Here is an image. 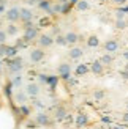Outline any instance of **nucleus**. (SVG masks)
<instances>
[{"instance_id":"obj_1","label":"nucleus","mask_w":128,"mask_h":129,"mask_svg":"<svg viewBox=\"0 0 128 129\" xmlns=\"http://www.w3.org/2000/svg\"><path fill=\"white\" fill-rule=\"evenodd\" d=\"M38 36H40V33H38L36 25H33L32 22H25L24 24V36H22V40L25 43H30V41L38 40Z\"/></svg>"},{"instance_id":"obj_2","label":"nucleus","mask_w":128,"mask_h":129,"mask_svg":"<svg viewBox=\"0 0 128 129\" xmlns=\"http://www.w3.org/2000/svg\"><path fill=\"white\" fill-rule=\"evenodd\" d=\"M8 69L10 73L13 74H21V71L24 69V61L21 57H14V58H11L10 63H8Z\"/></svg>"},{"instance_id":"obj_3","label":"nucleus","mask_w":128,"mask_h":129,"mask_svg":"<svg viewBox=\"0 0 128 129\" xmlns=\"http://www.w3.org/2000/svg\"><path fill=\"white\" fill-rule=\"evenodd\" d=\"M54 38L51 36V35H48V33H43V35H40L38 36V40H36V43H38V47H41V49H48V47H51L54 44Z\"/></svg>"},{"instance_id":"obj_4","label":"nucleus","mask_w":128,"mask_h":129,"mask_svg":"<svg viewBox=\"0 0 128 129\" xmlns=\"http://www.w3.org/2000/svg\"><path fill=\"white\" fill-rule=\"evenodd\" d=\"M5 17H6V21L11 22V24H13V22H17L19 17H21V8H17V6H13V8L6 10Z\"/></svg>"},{"instance_id":"obj_5","label":"nucleus","mask_w":128,"mask_h":129,"mask_svg":"<svg viewBox=\"0 0 128 129\" xmlns=\"http://www.w3.org/2000/svg\"><path fill=\"white\" fill-rule=\"evenodd\" d=\"M57 74H59L62 79H70V74H71V64L70 63H60L57 66Z\"/></svg>"},{"instance_id":"obj_6","label":"nucleus","mask_w":128,"mask_h":129,"mask_svg":"<svg viewBox=\"0 0 128 129\" xmlns=\"http://www.w3.org/2000/svg\"><path fill=\"white\" fill-rule=\"evenodd\" d=\"M29 58L32 63H40L43 58H44V50L41 47H35V49H32L30 50V54H29Z\"/></svg>"},{"instance_id":"obj_7","label":"nucleus","mask_w":128,"mask_h":129,"mask_svg":"<svg viewBox=\"0 0 128 129\" xmlns=\"http://www.w3.org/2000/svg\"><path fill=\"white\" fill-rule=\"evenodd\" d=\"M103 47L108 54H116L117 50H119V41L117 40H114V38H111V40H106L104 44H103Z\"/></svg>"},{"instance_id":"obj_8","label":"nucleus","mask_w":128,"mask_h":129,"mask_svg":"<svg viewBox=\"0 0 128 129\" xmlns=\"http://www.w3.org/2000/svg\"><path fill=\"white\" fill-rule=\"evenodd\" d=\"M25 93H27L30 98H38V94H40V85L35 82H29L27 85H25Z\"/></svg>"},{"instance_id":"obj_9","label":"nucleus","mask_w":128,"mask_h":129,"mask_svg":"<svg viewBox=\"0 0 128 129\" xmlns=\"http://www.w3.org/2000/svg\"><path fill=\"white\" fill-rule=\"evenodd\" d=\"M90 71L95 76H101V74L104 73V64L101 63L100 60H95V61L90 63Z\"/></svg>"},{"instance_id":"obj_10","label":"nucleus","mask_w":128,"mask_h":129,"mask_svg":"<svg viewBox=\"0 0 128 129\" xmlns=\"http://www.w3.org/2000/svg\"><path fill=\"white\" fill-rule=\"evenodd\" d=\"M35 124H38V126H49L51 124V120H49V117H48V113H43V112H40L35 117Z\"/></svg>"},{"instance_id":"obj_11","label":"nucleus","mask_w":128,"mask_h":129,"mask_svg":"<svg viewBox=\"0 0 128 129\" xmlns=\"http://www.w3.org/2000/svg\"><path fill=\"white\" fill-rule=\"evenodd\" d=\"M32 19H33L32 10L30 8H21V17H19V21L22 24H25V22H32Z\"/></svg>"},{"instance_id":"obj_12","label":"nucleus","mask_w":128,"mask_h":129,"mask_svg":"<svg viewBox=\"0 0 128 129\" xmlns=\"http://www.w3.org/2000/svg\"><path fill=\"white\" fill-rule=\"evenodd\" d=\"M87 123H89V117H87L86 113L79 112L78 115H76V120H74L76 127H84V126H87Z\"/></svg>"},{"instance_id":"obj_13","label":"nucleus","mask_w":128,"mask_h":129,"mask_svg":"<svg viewBox=\"0 0 128 129\" xmlns=\"http://www.w3.org/2000/svg\"><path fill=\"white\" fill-rule=\"evenodd\" d=\"M65 40H67L68 46H74V44L79 41V35L76 33V31H67V33H65Z\"/></svg>"},{"instance_id":"obj_14","label":"nucleus","mask_w":128,"mask_h":129,"mask_svg":"<svg viewBox=\"0 0 128 129\" xmlns=\"http://www.w3.org/2000/svg\"><path fill=\"white\" fill-rule=\"evenodd\" d=\"M84 55V50H82V47H71L70 49V52H68V57L71 60H78V58H81V57Z\"/></svg>"},{"instance_id":"obj_15","label":"nucleus","mask_w":128,"mask_h":129,"mask_svg":"<svg viewBox=\"0 0 128 129\" xmlns=\"http://www.w3.org/2000/svg\"><path fill=\"white\" fill-rule=\"evenodd\" d=\"M67 115H68V112H67V109L63 107V106L55 107V110H54V117H55V120L62 121V120H65V118H67Z\"/></svg>"},{"instance_id":"obj_16","label":"nucleus","mask_w":128,"mask_h":129,"mask_svg":"<svg viewBox=\"0 0 128 129\" xmlns=\"http://www.w3.org/2000/svg\"><path fill=\"white\" fill-rule=\"evenodd\" d=\"M38 6H40L43 11H46L48 14H54V8H52L54 5H51L49 0H41V2L38 3Z\"/></svg>"},{"instance_id":"obj_17","label":"nucleus","mask_w":128,"mask_h":129,"mask_svg":"<svg viewBox=\"0 0 128 129\" xmlns=\"http://www.w3.org/2000/svg\"><path fill=\"white\" fill-rule=\"evenodd\" d=\"M89 71H90V64H86V63H81L78 68H76V76L81 77V76H86Z\"/></svg>"},{"instance_id":"obj_18","label":"nucleus","mask_w":128,"mask_h":129,"mask_svg":"<svg viewBox=\"0 0 128 129\" xmlns=\"http://www.w3.org/2000/svg\"><path fill=\"white\" fill-rule=\"evenodd\" d=\"M87 46L89 47H98L100 46V38L97 35H90L87 38Z\"/></svg>"},{"instance_id":"obj_19","label":"nucleus","mask_w":128,"mask_h":129,"mask_svg":"<svg viewBox=\"0 0 128 129\" xmlns=\"http://www.w3.org/2000/svg\"><path fill=\"white\" fill-rule=\"evenodd\" d=\"M27 93H25V91H16L14 93V101L16 102H19V104H24V102L25 101H27Z\"/></svg>"},{"instance_id":"obj_20","label":"nucleus","mask_w":128,"mask_h":129,"mask_svg":"<svg viewBox=\"0 0 128 129\" xmlns=\"http://www.w3.org/2000/svg\"><path fill=\"white\" fill-rule=\"evenodd\" d=\"M100 61L103 63V64H108V66H109V64H112L114 63V57H112V54H103L100 57Z\"/></svg>"},{"instance_id":"obj_21","label":"nucleus","mask_w":128,"mask_h":129,"mask_svg":"<svg viewBox=\"0 0 128 129\" xmlns=\"http://www.w3.org/2000/svg\"><path fill=\"white\" fill-rule=\"evenodd\" d=\"M114 25H116L117 30H125V28L128 27V22H126V19H116Z\"/></svg>"},{"instance_id":"obj_22","label":"nucleus","mask_w":128,"mask_h":129,"mask_svg":"<svg viewBox=\"0 0 128 129\" xmlns=\"http://www.w3.org/2000/svg\"><path fill=\"white\" fill-rule=\"evenodd\" d=\"M89 0H79L78 3H76V10H79V11H87L89 10Z\"/></svg>"},{"instance_id":"obj_23","label":"nucleus","mask_w":128,"mask_h":129,"mask_svg":"<svg viewBox=\"0 0 128 129\" xmlns=\"http://www.w3.org/2000/svg\"><path fill=\"white\" fill-rule=\"evenodd\" d=\"M6 35H8V36H14L16 33H17V27H16V25H13V24H10V25H6Z\"/></svg>"},{"instance_id":"obj_24","label":"nucleus","mask_w":128,"mask_h":129,"mask_svg":"<svg viewBox=\"0 0 128 129\" xmlns=\"http://www.w3.org/2000/svg\"><path fill=\"white\" fill-rule=\"evenodd\" d=\"M55 43H57V46H68L67 40H65V35H57L55 36Z\"/></svg>"},{"instance_id":"obj_25","label":"nucleus","mask_w":128,"mask_h":129,"mask_svg":"<svg viewBox=\"0 0 128 129\" xmlns=\"http://www.w3.org/2000/svg\"><path fill=\"white\" fill-rule=\"evenodd\" d=\"M104 96H106V93L103 91V90H97V91L93 93V98L97 99V101H101V99H104Z\"/></svg>"},{"instance_id":"obj_26","label":"nucleus","mask_w":128,"mask_h":129,"mask_svg":"<svg viewBox=\"0 0 128 129\" xmlns=\"http://www.w3.org/2000/svg\"><path fill=\"white\" fill-rule=\"evenodd\" d=\"M22 82V76L21 74H14V77H13V85L14 87H19Z\"/></svg>"},{"instance_id":"obj_27","label":"nucleus","mask_w":128,"mask_h":129,"mask_svg":"<svg viewBox=\"0 0 128 129\" xmlns=\"http://www.w3.org/2000/svg\"><path fill=\"white\" fill-rule=\"evenodd\" d=\"M8 46H6V43L5 44H0V57H6L8 55Z\"/></svg>"},{"instance_id":"obj_28","label":"nucleus","mask_w":128,"mask_h":129,"mask_svg":"<svg viewBox=\"0 0 128 129\" xmlns=\"http://www.w3.org/2000/svg\"><path fill=\"white\" fill-rule=\"evenodd\" d=\"M21 115H24V117H29L30 115V107H27V106H24V104H21Z\"/></svg>"},{"instance_id":"obj_29","label":"nucleus","mask_w":128,"mask_h":129,"mask_svg":"<svg viewBox=\"0 0 128 129\" xmlns=\"http://www.w3.org/2000/svg\"><path fill=\"white\" fill-rule=\"evenodd\" d=\"M114 16H116V19H125L126 17V13L123 10H117L116 13H114Z\"/></svg>"},{"instance_id":"obj_30","label":"nucleus","mask_w":128,"mask_h":129,"mask_svg":"<svg viewBox=\"0 0 128 129\" xmlns=\"http://www.w3.org/2000/svg\"><path fill=\"white\" fill-rule=\"evenodd\" d=\"M6 38H8V35H6V31L0 28V44H5V43H6Z\"/></svg>"},{"instance_id":"obj_31","label":"nucleus","mask_w":128,"mask_h":129,"mask_svg":"<svg viewBox=\"0 0 128 129\" xmlns=\"http://www.w3.org/2000/svg\"><path fill=\"white\" fill-rule=\"evenodd\" d=\"M112 5H117V6H123L126 3V0H111Z\"/></svg>"},{"instance_id":"obj_32","label":"nucleus","mask_w":128,"mask_h":129,"mask_svg":"<svg viewBox=\"0 0 128 129\" xmlns=\"http://www.w3.org/2000/svg\"><path fill=\"white\" fill-rule=\"evenodd\" d=\"M33 106H35V107H38V109H41V110L44 109V104H43V102H40L36 98H35V101H33Z\"/></svg>"},{"instance_id":"obj_33","label":"nucleus","mask_w":128,"mask_h":129,"mask_svg":"<svg viewBox=\"0 0 128 129\" xmlns=\"http://www.w3.org/2000/svg\"><path fill=\"white\" fill-rule=\"evenodd\" d=\"M41 0H25V3L27 5H30V6H35V5H38Z\"/></svg>"},{"instance_id":"obj_34","label":"nucleus","mask_w":128,"mask_h":129,"mask_svg":"<svg viewBox=\"0 0 128 129\" xmlns=\"http://www.w3.org/2000/svg\"><path fill=\"white\" fill-rule=\"evenodd\" d=\"M13 55H16V47H10L8 49V55L6 57H13Z\"/></svg>"},{"instance_id":"obj_35","label":"nucleus","mask_w":128,"mask_h":129,"mask_svg":"<svg viewBox=\"0 0 128 129\" xmlns=\"http://www.w3.org/2000/svg\"><path fill=\"white\" fill-rule=\"evenodd\" d=\"M122 120H123V123H126V124H128V110L122 115Z\"/></svg>"},{"instance_id":"obj_36","label":"nucleus","mask_w":128,"mask_h":129,"mask_svg":"<svg viewBox=\"0 0 128 129\" xmlns=\"http://www.w3.org/2000/svg\"><path fill=\"white\" fill-rule=\"evenodd\" d=\"M122 77L128 80V71H126V69H123V71H122Z\"/></svg>"},{"instance_id":"obj_37","label":"nucleus","mask_w":128,"mask_h":129,"mask_svg":"<svg viewBox=\"0 0 128 129\" xmlns=\"http://www.w3.org/2000/svg\"><path fill=\"white\" fill-rule=\"evenodd\" d=\"M112 129H126L125 126H122V124H114L112 126Z\"/></svg>"},{"instance_id":"obj_38","label":"nucleus","mask_w":128,"mask_h":129,"mask_svg":"<svg viewBox=\"0 0 128 129\" xmlns=\"http://www.w3.org/2000/svg\"><path fill=\"white\" fill-rule=\"evenodd\" d=\"M2 13H6V8H5L3 3H0V14H2Z\"/></svg>"},{"instance_id":"obj_39","label":"nucleus","mask_w":128,"mask_h":129,"mask_svg":"<svg viewBox=\"0 0 128 129\" xmlns=\"http://www.w3.org/2000/svg\"><path fill=\"white\" fill-rule=\"evenodd\" d=\"M123 58L128 61V50H125V52H123Z\"/></svg>"},{"instance_id":"obj_40","label":"nucleus","mask_w":128,"mask_h":129,"mask_svg":"<svg viewBox=\"0 0 128 129\" xmlns=\"http://www.w3.org/2000/svg\"><path fill=\"white\" fill-rule=\"evenodd\" d=\"M57 2H60V3H70V0H57Z\"/></svg>"},{"instance_id":"obj_41","label":"nucleus","mask_w":128,"mask_h":129,"mask_svg":"<svg viewBox=\"0 0 128 129\" xmlns=\"http://www.w3.org/2000/svg\"><path fill=\"white\" fill-rule=\"evenodd\" d=\"M78 2H79V0H70V3H71V5H76Z\"/></svg>"},{"instance_id":"obj_42","label":"nucleus","mask_w":128,"mask_h":129,"mask_svg":"<svg viewBox=\"0 0 128 129\" xmlns=\"http://www.w3.org/2000/svg\"><path fill=\"white\" fill-rule=\"evenodd\" d=\"M125 69H126V71H128V63H126V66H125Z\"/></svg>"},{"instance_id":"obj_43","label":"nucleus","mask_w":128,"mask_h":129,"mask_svg":"<svg viewBox=\"0 0 128 129\" xmlns=\"http://www.w3.org/2000/svg\"><path fill=\"white\" fill-rule=\"evenodd\" d=\"M0 3H5V0H0Z\"/></svg>"},{"instance_id":"obj_44","label":"nucleus","mask_w":128,"mask_h":129,"mask_svg":"<svg viewBox=\"0 0 128 129\" xmlns=\"http://www.w3.org/2000/svg\"><path fill=\"white\" fill-rule=\"evenodd\" d=\"M101 2H108V0H101Z\"/></svg>"},{"instance_id":"obj_45","label":"nucleus","mask_w":128,"mask_h":129,"mask_svg":"<svg viewBox=\"0 0 128 129\" xmlns=\"http://www.w3.org/2000/svg\"><path fill=\"white\" fill-rule=\"evenodd\" d=\"M126 110H128V104H126Z\"/></svg>"}]
</instances>
